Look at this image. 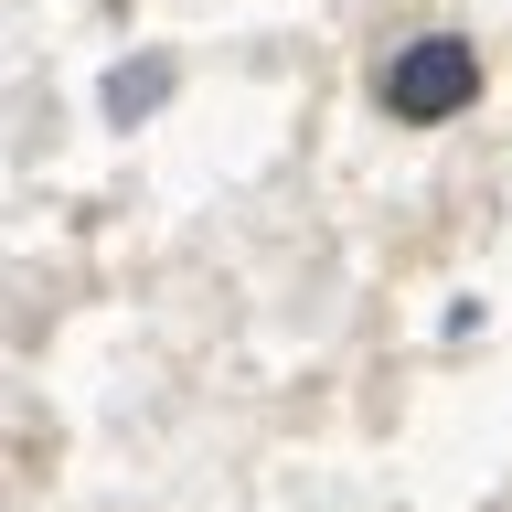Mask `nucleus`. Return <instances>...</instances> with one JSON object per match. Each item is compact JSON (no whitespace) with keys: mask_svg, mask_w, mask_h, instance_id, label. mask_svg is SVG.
Listing matches in <instances>:
<instances>
[{"mask_svg":"<svg viewBox=\"0 0 512 512\" xmlns=\"http://www.w3.org/2000/svg\"><path fill=\"white\" fill-rule=\"evenodd\" d=\"M470 96H480V54L459 43V32H416L406 54L384 64V118H406V128L459 118Z\"/></svg>","mask_w":512,"mask_h":512,"instance_id":"nucleus-1","label":"nucleus"},{"mask_svg":"<svg viewBox=\"0 0 512 512\" xmlns=\"http://www.w3.org/2000/svg\"><path fill=\"white\" fill-rule=\"evenodd\" d=\"M171 75H182V64H160V54H128V75L107 86V118H118V128H139V118L160 107V96H171Z\"/></svg>","mask_w":512,"mask_h":512,"instance_id":"nucleus-2","label":"nucleus"}]
</instances>
